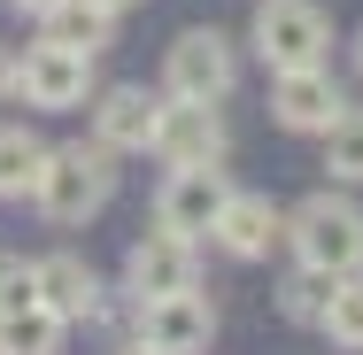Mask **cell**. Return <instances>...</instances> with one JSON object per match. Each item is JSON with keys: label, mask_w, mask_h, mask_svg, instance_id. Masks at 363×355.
I'll return each instance as SVG.
<instances>
[{"label": "cell", "mask_w": 363, "mask_h": 355, "mask_svg": "<svg viewBox=\"0 0 363 355\" xmlns=\"http://www.w3.org/2000/svg\"><path fill=\"white\" fill-rule=\"evenodd\" d=\"M39 301H47L62 325L101 317V278H93V263H77V255H47V263H39Z\"/></svg>", "instance_id": "4fadbf2b"}, {"label": "cell", "mask_w": 363, "mask_h": 355, "mask_svg": "<svg viewBox=\"0 0 363 355\" xmlns=\"http://www.w3.org/2000/svg\"><path fill=\"white\" fill-rule=\"evenodd\" d=\"M47 39H62L77 55H101V47L116 39V8H108V0H55V8H47Z\"/></svg>", "instance_id": "5bb4252c"}, {"label": "cell", "mask_w": 363, "mask_h": 355, "mask_svg": "<svg viewBox=\"0 0 363 355\" xmlns=\"http://www.w3.org/2000/svg\"><path fill=\"white\" fill-rule=\"evenodd\" d=\"M108 193H116V154L108 147H47V162H39V186H31V201L55 216V224H85V216L108 209Z\"/></svg>", "instance_id": "6da1fadb"}, {"label": "cell", "mask_w": 363, "mask_h": 355, "mask_svg": "<svg viewBox=\"0 0 363 355\" xmlns=\"http://www.w3.org/2000/svg\"><path fill=\"white\" fill-rule=\"evenodd\" d=\"M155 93L147 85H108V93H93V132H101V147L108 154H132V147L155 140Z\"/></svg>", "instance_id": "7c38bea8"}, {"label": "cell", "mask_w": 363, "mask_h": 355, "mask_svg": "<svg viewBox=\"0 0 363 355\" xmlns=\"http://www.w3.org/2000/svg\"><path fill=\"white\" fill-rule=\"evenodd\" d=\"M279 224H286V216L271 209V193H224V209H217V224H209V240H217L224 255L255 263V255H271Z\"/></svg>", "instance_id": "8fae6325"}, {"label": "cell", "mask_w": 363, "mask_h": 355, "mask_svg": "<svg viewBox=\"0 0 363 355\" xmlns=\"http://www.w3.org/2000/svg\"><path fill=\"white\" fill-rule=\"evenodd\" d=\"M224 170L217 162H194V170H170L162 178V193H155V224L162 232H178V240H201L209 224H217V209H224Z\"/></svg>", "instance_id": "9c48e42d"}, {"label": "cell", "mask_w": 363, "mask_h": 355, "mask_svg": "<svg viewBox=\"0 0 363 355\" xmlns=\"http://www.w3.org/2000/svg\"><path fill=\"white\" fill-rule=\"evenodd\" d=\"M317 325H325V340H333V348H356V355H363V271L333 278L325 309H317Z\"/></svg>", "instance_id": "e0dca14e"}, {"label": "cell", "mask_w": 363, "mask_h": 355, "mask_svg": "<svg viewBox=\"0 0 363 355\" xmlns=\"http://www.w3.org/2000/svg\"><path fill=\"white\" fill-rule=\"evenodd\" d=\"M39 162H47V140L23 132V124H0V201H23L39 186Z\"/></svg>", "instance_id": "2e32d148"}, {"label": "cell", "mask_w": 363, "mask_h": 355, "mask_svg": "<svg viewBox=\"0 0 363 355\" xmlns=\"http://www.w3.org/2000/svg\"><path fill=\"white\" fill-rule=\"evenodd\" d=\"M325 170L348 178V186H363V116L356 108H348L340 124H325Z\"/></svg>", "instance_id": "ac0fdd59"}, {"label": "cell", "mask_w": 363, "mask_h": 355, "mask_svg": "<svg viewBox=\"0 0 363 355\" xmlns=\"http://www.w3.org/2000/svg\"><path fill=\"white\" fill-rule=\"evenodd\" d=\"M108 8H132V0H108Z\"/></svg>", "instance_id": "cb8c5ba5"}, {"label": "cell", "mask_w": 363, "mask_h": 355, "mask_svg": "<svg viewBox=\"0 0 363 355\" xmlns=\"http://www.w3.org/2000/svg\"><path fill=\"white\" fill-rule=\"evenodd\" d=\"M356 62H363V31H356Z\"/></svg>", "instance_id": "603a6c76"}, {"label": "cell", "mask_w": 363, "mask_h": 355, "mask_svg": "<svg viewBox=\"0 0 363 355\" xmlns=\"http://www.w3.org/2000/svg\"><path fill=\"white\" fill-rule=\"evenodd\" d=\"M217 340V309L201 293H162V301H140V355H209Z\"/></svg>", "instance_id": "8992f818"}, {"label": "cell", "mask_w": 363, "mask_h": 355, "mask_svg": "<svg viewBox=\"0 0 363 355\" xmlns=\"http://www.w3.org/2000/svg\"><path fill=\"white\" fill-rule=\"evenodd\" d=\"M62 317L47 309V301H31V309H8L0 317V355H62Z\"/></svg>", "instance_id": "9a60e30c"}, {"label": "cell", "mask_w": 363, "mask_h": 355, "mask_svg": "<svg viewBox=\"0 0 363 355\" xmlns=\"http://www.w3.org/2000/svg\"><path fill=\"white\" fill-rule=\"evenodd\" d=\"M124 355H140V348H124Z\"/></svg>", "instance_id": "d4e9b609"}, {"label": "cell", "mask_w": 363, "mask_h": 355, "mask_svg": "<svg viewBox=\"0 0 363 355\" xmlns=\"http://www.w3.org/2000/svg\"><path fill=\"white\" fill-rule=\"evenodd\" d=\"M147 147H155L170 170H194V162H224L232 132H224L217 101H178V93H170V108H155V140Z\"/></svg>", "instance_id": "5b68a950"}, {"label": "cell", "mask_w": 363, "mask_h": 355, "mask_svg": "<svg viewBox=\"0 0 363 355\" xmlns=\"http://www.w3.org/2000/svg\"><path fill=\"white\" fill-rule=\"evenodd\" d=\"M279 232L294 240L301 263H317V271H333V278L363 271V209H356V201H340V193H309Z\"/></svg>", "instance_id": "7a4b0ae2"}, {"label": "cell", "mask_w": 363, "mask_h": 355, "mask_svg": "<svg viewBox=\"0 0 363 355\" xmlns=\"http://www.w3.org/2000/svg\"><path fill=\"white\" fill-rule=\"evenodd\" d=\"M201 278V263H194V240H178V232H147L132 240V255H124V293L132 301H162V293H194Z\"/></svg>", "instance_id": "52a82bcc"}, {"label": "cell", "mask_w": 363, "mask_h": 355, "mask_svg": "<svg viewBox=\"0 0 363 355\" xmlns=\"http://www.w3.org/2000/svg\"><path fill=\"white\" fill-rule=\"evenodd\" d=\"M325 293H333V271H317V263H301L286 286H279V309H286L294 325H317V309H325Z\"/></svg>", "instance_id": "d6986e66"}, {"label": "cell", "mask_w": 363, "mask_h": 355, "mask_svg": "<svg viewBox=\"0 0 363 355\" xmlns=\"http://www.w3.org/2000/svg\"><path fill=\"white\" fill-rule=\"evenodd\" d=\"M232 77H240L232 39L209 31V23L178 31V39H170V55H162V85H170L178 101H224V93H232Z\"/></svg>", "instance_id": "277c9868"}, {"label": "cell", "mask_w": 363, "mask_h": 355, "mask_svg": "<svg viewBox=\"0 0 363 355\" xmlns=\"http://www.w3.org/2000/svg\"><path fill=\"white\" fill-rule=\"evenodd\" d=\"M0 93H16V55L0 47Z\"/></svg>", "instance_id": "44dd1931"}, {"label": "cell", "mask_w": 363, "mask_h": 355, "mask_svg": "<svg viewBox=\"0 0 363 355\" xmlns=\"http://www.w3.org/2000/svg\"><path fill=\"white\" fill-rule=\"evenodd\" d=\"M271 116H279L286 132H325V124L348 116V93L333 85L325 62H309V70H279V85H271Z\"/></svg>", "instance_id": "30bf717a"}, {"label": "cell", "mask_w": 363, "mask_h": 355, "mask_svg": "<svg viewBox=\"0 0 363 355\" xmlns=\"http://www.w3.org/2000/svg\"><path fill=\"white\" fill-rule=\"evenodd\" d=\"M39 301V263H0V317Z\"/></svg>", "instance_id": "ffe728a7"}, {"label": "cell", "mask_w": 363, "mask_h": 355, "mask_svg": "<svg viewBox=\"0 0 363 355\" xmlns=\"http://www.w3.org/2000/svg\"><path fill=\"white\" fill-rule=\"evenodd\" d=\"M16 93H23L31 108H77V101L93 93V55H77L62 39H39V47L16 62Z\"/></svg>", "instance_id": "ba28073f"}, {"label": "cell", "mask_w": 363, "mask_h": 355, "mask_svg": "<svg viewBox=\"0 0 363 355\" xmlns=\"http://www.w3.org/2000/svg\"><path fill=\"white\" fill-rule=\"evenodd\" d=\"M8 8H23V16H47V8H55V0H8Z\"/></svg>", "instance_id": "7402d4cb"}, {"label": "cell", "mask_w": 363, "mask_h": 355, "mask_svg": "<svg viewBox=\"0 0 363 355\" xmlns=\"http://www.w3.org/2000/svg\"><path fill=\"white\" fill-rule=\"evenodd\" d=\"M325 47H333V23L317 0H263L255 8V55L271 70H309V62H325Z\"/></svg>", "instance_id": "3957f363"}]
</instances>
